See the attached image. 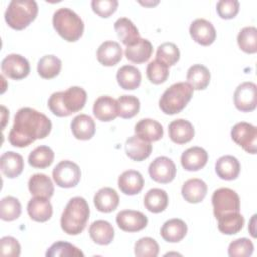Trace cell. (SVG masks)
Instances as JSON below:
<instances>
[{"mask_svg":"<svg viewBox=\"0 0 257 257\" xmlns=\"http://www.w3.org/2000/svg\"><path fill=\"white\" fill-rule=\"evenodd\" d=\"M89 214V207L84 198H71L66 204L60 218L61 229L67 235L75 236L80 234L86 227Z\"/></svg>","mask_w":257,"mask_h":257,"instance_id":"cell-3","label":"cell"},{"mask_svg":"<svg viewBox=\"0 0 257 257\" xmlns=\"http://www.w3.org/2000/svg\"><path fill=\"white\" fill-rule=\"evenodd\" d=\"M153 147L150 142L140 139L138 136L130 137L125 142V153L134 161L141 162L147 159L152 153Z\"/></svg>","mask_w":257,"mask_h":257,"instance_id":"cell-30","label":"cell"},{"mask_svg":"<svg viewBox=\"0 0 257 257\" xmlns=\"http://www.w3.org/2000/svg\"><path fill=\"white\" fill-rule=\"evenodd\" d=\"M114 29L118 38L126 46L134 44L141 38L138 28L135 26L132 20L126 17L118 18L114 22Z\"/></svg>","mask_w":257,"mask_h":257,"instance_id":"cell-32","label":"cell"},{"mask_svg":"<svg viewBox=\"0 0 257 257\" xmlns=\"http://www.w3.org/2000/svg\"><path fill=\"white\" fill-rule=\"evenodd\" d=\"M234 104L242 112H250L256 108L257 86L254 82L247 81L237 86L234 92Z\"/></svg>","mask_w":257,"mask_h":257,"instance_id":"cell-11","label":"cell"},{"mask_svg":"<svg viewBox=\"0 0 257 257\" xmlns=\"http://www.w3.org/2000/svg\"><path fill=\"white\" fill-rule=\"evenodd\" d=\"M45 255L47 257H78L83 256L82 251L72 244L64 241H58L53 243L46 251Z\"/></svg>","mask_w":257,"mask_h":257,"instance_id":"cell-43","label":"cell"},{"mask_svg":"<svg viewBox=\"0 0 257 257\" xmlns=\"http://www.w3.org/2000/svg\"><path fill=\"white\" fill-rule=\"evenodd\" d=\"M169 137L170 139L179 145L186 144L190 142L195 135V130L193 124L186 119L179 118L173 120L169 124Z\"/></svg>","mask_w":257,"mask_h":257,"instance_id":"cell-23","label":"cell"},{"mask_svg":"<svg viewBox=\"0 0 257 257\" xmlns=\"http://www.w3.org/2000/svg\"><path fill=\"white\" fill-rule=\"evenodd\" d=\"M216 7L221 18L232 19L238 14L240 3L237 0H221L217 2Z\"/></svg>","mask_w":257,"mask_h":257,"instance_id":"cell-48","label":"cell"},{"mask_svg":"<svg viewBox=\"0 0 257 257\" xmlns=\"http://www.w3.org/2000/svg\"><path fill=\"white\" fill-rule=\"evenodd\" d=\"M208 187L203 180L193 178L184 183L182 187V196L188 203L197 204L205 199Z\"/></svg>","mask_w":257,"mask_h":257,"instance_id":"cell-24","label":"cell"},{"mask_svg":"<svg viewBox=\"0 0 257 257\" xmlns=\"http://www.w3.org/2000/svg\"><path fill=\"white\" fill-rule=\"evenodd\" d=\"M0 168L2 173L10 179L18 177L24 168V162L21 155L8 151L1 155Z\"/></svg>","mask_w":257,"mask_h":257,"instance_id":"cell-25","label":"cell"},{"mask_svg":"<svg viewBox=\"0 0 257 257\" xmlns=\"http://www.w3.org/2000/svg\"><path fill=\"white\" fill-rule=\"evenodd\" d=\"M21 214V205L18 199L7 196L0 202V217L3 221H13L19 218Z\"/></svg>","mask_w":257,"mask_h":257,"instance_id":"cell-41","label":"cell"},{"mask_svg":"<svg viewBox=\"0 0 257 257\" xmlns=\"http://www.w3.org/2000/svg\"><path fill=\"white\" fill-rule=\"evenodd\" d=\"M118 85L125 90H134L141 84L142 75L140 70L134 65H123L116 73Z\"/></svg>","mask_w":257,"mask_h":257,"instance_id":"cell-33","label":"cell"},{"mask_svg":"<svg viewBox=\"0 0 257 257\" xmlns=\"http://www.w3.org/2000/svg\"><path fill=\"white\" fill-rule=\"evenodd\" d=\"M118 116L121 118H132L140 110V100L134 95H122L116 100Z\"/></svg>","mask_w":257,"mask_h":257,"instance_id":"cell-42","label":"cell"},{"mask_svg":"<svg viewBox=\"0 0 257 257\" xmlns=\"http://www.w3.org/2000/svg\"><path fill=\"white\" fill-rule=\"evenodd\" d=\"M52 206L49 199L34 197L28 201L27 213L29 217L36 222H46L52 216Z\"/></svg>","mask_w":257,"mask_h":257,"instance_id":"cell-21","label":"cell"},{"mask_svg":"<svg viewBox=\"0 0 257 257\" xmlns=\"http://www.w3.org/2000/svg\"><path fill=\"white\" fill-rule=\"evenodd\" d=\"M2 73L8 78L20 80L25 78L30 72V65L28 60L16 53L6 55L1 62Z\"/></svg>","mask_w":257,"mask_h":257,"instance_id":"cell-10","label":"cell"},{"mask_svg":"<svg viewBox=\"0 0 257 257\" xmlns=\"http://www.w3.org/2000/svg\"><path fill=\"white\" fill-rule=\"evenodd\" d=\"M232 140L242 147L247 153L256 154L257 151V128L251 123L241 121L231 130Z\"/></svg>","mask_w":257,"mask_h":257,"instance_id":"cell-9","label":"cell"},{"mask_svg":"<svg viewBox=\"0 0 257 257\" xmlns=\"http://www.w3.org/2000/svg\"><path fill=\"white\" fill-rule=\"evenodd\" d=\"M54 159V153L48 146H38L28 156V164L37 169L49 167Z\"/></svg>","mask_w":257,"mask_h":257,"instance_id":"cell-38","label":"cell"},{"mask_svg":"<svg viewBox=\"0 0 257 257\" xmlns=\"http://www.w3.org/2000/svg\"><path fill=\"white\" fill-rule=\"evenodd\" d=\"M190 35L197 43L208 46L215 41L216 30L210 21L204 18H197L190 25Z\"/></svg>","mask_w":257,"mask_h":257,"instance_id":"cell-14","label":"cell"},{"mask_svg":"<svg viewBox=\"0 0 257 257\" xmlns=\"http://www.w3.org/2000/svg\"><path fill=\"white\" fill-rule=\"evenodd\" d=\"M194 89L188 82H177L167 88L159 100L161 110L169 115L181 112L193 96Z\"/></svg>","mask_w":257,"mask_h":257,"instance_id":"cell-5","label":"cell"},{"mask_svg":"<svg viewBox=\"0 0 257 257\" xmlns=\"http://www.w3.org/2000/svg\"><path fill=\"white\" fill-rule=\"evenodd\" d=\"M239 47L246 53L257 52V28L255 26H246L242 28L237 37Z\"/></svg>","mask_w":257,"mask_h":257,"instance_id":"cell-39","label":"cell"},{"mask_svg":"<svg viewBox=\"0 0 257 257\" xmlns=\"http://www.w3.org/2000/svg\"><path fill=\"white\" fill-rule=\"evenodd\" d=\"M208 162V153L201 147H191L181 156L182 167L187 171H199Z\"/></svg>","mask_w":257,"mask_h":257,"instance_id":"cell-17","label":"cell"},{"mask_svg":"<svg viewBox=\"0 0 257 257\" xmlns=\"http://www.w3.org/2000/svg\"><path fill=\"white\" fill-rule=\"evenodd\" d=\"M118 6L117 0H92L91 8L100 17L106 18L115 12Z\"/></svg>","mask_w":257,"mask_h":257,"instance_id":"cell-47","label":"cell"},{"mask_svg":"<svg viewBox=\"0 0 257 257\" xmlns=\"http://www.w3.org/2000/svg\"><path fill=\"white\" fill-rule=\"evenodd\" d=\"M175 163L168 157L156 158L149 166V175L157 183L168 184L176 177Z\"/></svg>","mask_w":257,"mask_h":257,"instance_id":"cell-12","label":"cell"},{"mask_svg":"<svg viewBox=\"0 0 257 257\" xmlns=\"http://www.w3.org/2000/svg\"><path fill=\"white\" fill-rule=\"evenodd\" d=\"M135 133L140 139L151 143L162 139L164 130L162 124L157 120L152 118H143L136 123Z\"/></svg>","mask_w":257,"mask_h":257,"instance_id":"cell-19","label":"cell"},{"mask_svg":"<svg viewBox=\"0 0 257 257\" xmlns=\"http://www.w3.org/2000/svg\"><path fill=\"white\" fill-rule=\"evenodd\" d=\"M93 203L99 212L110 213L117 208L119 204V197L114 189L104 187L95 193Z\"/></svg>","mask_w":257,"mask_h":257,"instance_id":"cell-20","label":"cell"},{"mask_svg":"<svg viewBox=\"0 0 257 257\" xmlns=\"http://www.w3.org/2000/svg\"><path fill=\"white\" fill-rule=\"evenodd\" d=\"M254 251V245L247 238H240L230 243L228 255L231 257H247L251 256Z\"/></svg>","mask_w":257,"mask_h":257,"instance_id":"cell-46","label":"cell"},{"mask_svg":"<svg viewBox=\"0 0 257 257\" xmlns=\"http://www.w3.org/2000/svg\"><path fill=\"white\" fill-rule=\"evenodd\" d=\"M147 77L154 84L164 83L169 77V66L155 59L147 66Z\"/></svg>","mask_w":257,"mask_h":257,"instance_id":"cell-44","label":"cell"},{"mask_svg":"<svg viewBox=\"0 0 257 257\" xmlns=\"http://www.w3.org/2000/svg\"><path fill=\"white\" fill-rule=\"evenodd\" d=\"M93 114L94 116L104 122L111 121L118 116L117 102L114 98L108 95L99 96L93 104Z\"/></svg>","mask_w":257,"mask_h":257,"instance_id":"cell-15","label":"cell"},{"mask_svg":"<svg viewBox=\"0 0 257 257\" xmlns=\"http://www.w3.org/2000/svg\"><path fill=\"white\" fill-rule=\"evenodd\" d=\"M61 70V60L52 54L42 56L37 63V72L44 79L54 78Z\"/></svg>","mask_w":257,"mask_h":257,"instance_id":"cell-37","label":"cell"},{"mask_svg":"<svg viewBox=\"0 0 257 257\" xmlns=\"http://www.w3.org/2000/svg\"><path fill=\"white\" fill-rule=\"evenodd\" d=\"M116 224L124 232H138L148 225V218L142 212L123 210L116 215Z\"/></svg>","mask_w":257,"mask_h":257,"instance_id":"cell-13","label":"cell"},{"mask_svg":"<svg viewBox=\"0 0 257 257\" xmlns=\"http://www.w3.org/2000/svg\"><path fill=\"white\" fill-rule=\"evenodd\" d=\"M169 203V197L165 190L154 188L149 190L144 197V205L146 209L152 213L158 214L163 212Z\"/></svg>","mask_w":257,"mask_h":257,"instance_id":"cell-34","label":"cell"},{"mask_svg":"<svg viewBox=\"0 0 257 257\" xmlns=\"http://www.w3.org/2000/svg\"><path fill=\"white\" fill-rule=\"evenodd\" d=\"M51 127L52 123L46 115L33 108L22 107L14 115L8 141L13 147L24 148L37 139L47 137Z\"/></svg>","mask_w":257,"mask_h":257,"instance_id":"cell-1","label":"cell"},{"mask_svg":"<svg viewBox=\"0 0 257 257\" xmlns=\"http://www.w3.org/2000/svg\"><path fill=\"white\" fill-rule=\"evenodd\" d=\"M241 165L237 158L231 155H225L220 157L215 164V171L217 176L226 181H232L237 179L240 174Z\"/></svg>","mask_w":257,"mask_h":257,"instance_id":"cell-18","label":"cell"},{"mask_svg":"<svg viewBox=\"0 0 257 257\" xmlns=\"http://www.w3.org/2000/svg\"><path fill=\"white\" fill-rule=\"evenodd\" d=\"M212 205L216 219L229 213L240 212L239 195L229 188L216 190L212 195Z\"/></svg>","mask_w":257,"mask_h":257,"instance_id":"cell-7","label":"cell"},{"mask_svg":"<svg viewBox=\"0 0 257 257\" xmlns=\"http://www.w3.org/2000/svg\"><path fill=\"white\" fill-rule=\"evenodd\" d=\"M125 56L133 63H144L148 61L153 53V45L150 40L145 38H140L134 44L126 46Z\"/></svg>","mask_w":257,"mask_h":257,"instance_id":"cell-28","label":"cell"},{"mask_svg":"<svg viewBox=\"0 0 257 257\" xmlns=\"http://www.w3.org/2000/svg\"><path fill=\"white\" fill-rule=\"evenodd\" d=\"M158 254L159 245L151 237L141 238L135 244V255L138 257H157Z\"/></svg>","mask_w":257,"mask_h":257,"instance_id":"cell-45","label":"cell"},{"mask_svg":"<svg viewBox=\"0 0 257 257\" xmlns=\"http://www.w3.org/2000/svg\"><path fill=\"white\" fill-rule=\"evenodd\" d=\"M20 244L10 236H5L0 240V255L3 257H18L20 255Z\"/></svg>","mask_w":257,"mask_h":257,"instance_id":"cell-49","label":"cell"},{"mask_svg":"<svg viewBox=\"0 0 257 257\" xmlns=\"http://www.w3.org/2000/svg\"><path fill=\"white\" fill-rule=\"evenodd\" d=\"M118 188L119 190L128 196L140 193L144 187L145 181L142 174L135 170L124 171L118 177Z\"/></svg>","mask_w":257,"mask_h":257,"instance_id":"cell-22","label":"cell"},{"mask_svg":"<svg viewBox=\"0 0 257 257\" xmlns=\"http://www.w3.org/2000/svg\"><path fill=\"white\" fill-rule=\"evenodd\" d=\"M71 132L77 140L86 141L93 137L95 133L94 120L86 114L76 115L70 124Z\"/></svg>","mask_w":257,"mask_h":257,"instance_id":"cell-31","label":"cell"},{"mask_svg":"<svg viewBox=\"0 0 257 257\" xmlns=\"http://www.w3.org/2000/svg\"><path fill=\"white\" fill-rule=\"evenodd\" d=\"M156 59L163 62L167 66L176 64L180 59V50L173 42H165L158 46Z\"/></svg>","mask_w":257,"mask_h":257,"instance_id":"cell-40","label":"cell"},{"mask_svg":"<svg viewBox=\"0 0 257 257\" xmlns=\"http://www.w3.org/2000/svg\"><path fill=\"white\" fill-rule=\"evenodd\" d=\"M52 24L56 32L68 42L78 40L84 30L82 19L73 10L67 7H61L54 12Z\"/></svg>","mask_w":257,"mask_h":257,"instance_id":"cell-4","label":"cell"},{"mask_svg":"<svg viewBox=\"0 0 257 257\" xmlns=\"http://www.w3.org/2000/svg\"><path fill=\"white\" fill-rule=\"evenodd\" d=\"M91 240L98 245H108L114 238V230L112 225L104 220L94 221L88 230Z\"/></svg>","mask_w":257,"mask_h":257,"instance_id":"cell-27","label":"cell"},{"mask_svg":"<svg viewBox=\"0 0 257 257\" xmlns=\"http://www.w3.org/2000/svg\"><path fill=\"white\" fill-rule=\"evenodd\" d=\"M28 189L34 197L50 199L54 193V187L50 178L45 174H34L28 181Z\"/></svg>","mask_w":257,"mask_h":257,"instance_id":"cell-29","label":"cell"},{"mask_svg":"<svg viewBox=\"0 0 257 257\" xmlns=\"http://www.w3.org/2000/svg\"><path fill=\"white\" fill-rule=\"evenodd\" d=\"M52 177L58 187L68 189L75 187L79 183L81 172L77 164L69 160H64L54 167Z\"/></svg>","mask_w":257,"mask_h":257,"instance_id":"cell-8","label":"cell"},{"mask_svg":"<svg viewBox=\"0 0 257 257\" xmlns=\"http://www.w3.org/2000/svg\"><path fill=\"white\" fill-rule=\"evenodd\" d=\"M210 71L203 64H194L188 69L187 80L193 89L203 90L207 88L210 83Z\"/></svg>","mask_w":257,"mask_h":257,"instance_id":"cell-35","label":"cell"},{"mask_svg":"<svg viewBox=\"0 0 257 257\" xmlns=\"http://www.w3.org/2000/svg\"><path fill=\"white\" fill-rule=\"evenodd\" d=\"M188 227L181 219H171L164 223L161 228L162 238L169 243H178L187 235Z\"/></svg>","mask_w":257,"mask_h":257,"instance_id":"cell-26","label":"cell"},{"mask_svg":"<svg viewBox=\"0 0 257 257\" xmlns=\"http://www.w3.org/2000/svg\"><path fill=\"white\" fill-rule=\"evenodd\" d=\"M96 57L99 63L104 66H113L122 58V48L116 41L102 42L96 51Z\"/></svg>","mask_w":257,"mask_h":257,"instance_id":"cell-16","label":"cell"},{"mask_svg":"<svg viewBox=\"0 0 257 257\" xmlns=\"http://www.w3.org/2000/svg\"><path fill=\"white\" fill-rule=\"evenodd\" d=\"M37 13L38 6L34 0H12L5 10L4 18L11 28L21 30L36 18Z\"/></svg>","mask_w":257,"mask_h":257,"instance_id":"cell-6","label":"cell"},{"mask_svg":"<svg viewBox=\"0 0 257 257\" xmlns=\"http://www.w3.org/2000/svg\"><path fill=\"white\" fill-rule=\"evenodd\" d=\"M244 223V217L240 212L229 213L218 218V229L225 235H234L242 230Z\"/></svg>","mask_w":257,"mask_h":257,"instance_id":"cell-36","label":"cell"},{"mask_svg":"<svg viewBox=\"0 0 257 257\" xmlns=\"http://www.w3.org/2000/svg\"><path fill=\"white\" fill-rule=\"evenodd\" d=\"M86 91L79 86H71L65 91H57L50 95L47 105L50 111L59 117L69 116L81 110L86 102Z\"/></svg>","mask_w":257,"mask_h":257,"instance_id":"cell-2","label":"cell"}]
</instances>
